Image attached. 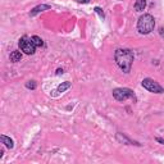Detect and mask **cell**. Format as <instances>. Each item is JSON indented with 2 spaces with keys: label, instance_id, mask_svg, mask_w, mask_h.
Masks as SVG:
<instances>
[{
  "label": "cell",
  "instance_id": "obj_4",
  "mask_svg": "<svg viewBox=\"0 0 164 164\" xmlns=\"http://www.w3.org/2000/svg\"><path fill=\"white\" fill-rule=\"evenodd\" d=\"M18 46L21 49V51H23L27 55H32V54H35V51H36V45L33 44L32 39H28L26 36L22 37V39H19Z\"/></svg>",
  "mask_w": 164,
  "mask_h": 164
},
{
  "label": "cell",
  "instance_id": "obj_2",
  "mask_svg": "<svg viewBox=\"0 0 164 164\" xmlns=\"http://www.w3.org/2000/svg\"><path fill=\"white\" fill-rule=\"evenodd\" d=\"M155 27V18L151 14H142L137 21V31L141 35H147L154 31Z\"/></svg>",
  "mask_w": 164,
  "mask_h": 164
},
{
  "label": "cell",
  "instance_id": "obj_15",
  "mask_svg": "<svg viewBox=\"0 0 164 164\" xmlns=\"http://www.w3.org/2000/svg\"><path fill=\"white\" fill-rule=\"evenodd\" d=\"M77 2L80 3V4H87V3L91 2V0H77Z\"/></svg>",
  "mask_w": 164,
  "mask_h": 164
},
{
  "label": "cell",
  "instance_id": "obj_11",
  "mask_svg": "<svg viewBox=\"0 0 164 164\" xmlns=\"http://www.w3.org/2000/svg\"><path fill=\"white\" fill-rule=\"evenodd\" d=\"M117 139H118L119 141H122V142L124 141V142H127V144H131V145H133V144H135V145H139L137 142H132L131 140H128V139H127V137L124 136V135H123V136H122V133H117Z\"/></svg>",
  "mask_w": 164,
  "mask_h": 164
},
{
  "label": "cell",
  "instance_id": "obj_10",
  "mask_svg": "<svg viewBox=\"0 0 164 164\" xmlns=\"http://www.w3.org/2000/svg\"><path fill=\"white\" fill-rule=\"evenodd\" d=\"M69 87H71V82H63V83H60L59 86H58V89H56V92H59V94H62V92L67 91Z\"/></svg>",
  "mask_w": 164,
  "mask_h": 164
},
{
  "label": "cell",
  "instance_id": "obj_8",
  "mask_svg": "<svg viewBox=\"0 0 164 164\" xmlns=\"http://www.w3.org/2000/svg\"><path fill=\"white\" fill-rule=\"evenodd\" d=\"M9 59L13 63H18V62H21V59H22V53H21L19 50H14V51L10 53Z\"/></svg>",
  "mask_w": 164,
  "mask_h": 164
},
{
  "label": "cell",
  "instance_id": "obj_14",
  "mask_svg": "<svg viewBox=\"0 0 164 164\" xmlns=\"http://www.w3.org/2000/svg\"><path fill=\"white\" fill-rule=\"evenodd\" d=\"M95 12L99 14V16H100V18H101V19H104V18H105L104 12H103V9H101V8H99V6H95Z\"/></svg>",
  "mask_w": 164,
  "mask_h": 164
},
{
  "label": "cell",
  "instance_id": "obj_17",
  "mask_svg": "<svg viewBox=\"0 0 164 164\" xmlns=\"http://www.w3.org/2000/svg\"><path fill=\"white\" fill-rule=\"evenodd\" d=\"M63 73V69H58L56 71V74H62Z\"/></svg>",
  "mask_w": 164,
  "mask_h": 164
},
{
  "label": "cell",
  "instance_id": "obj_3",
  "mask_svg": "<svg viewBox=\"0 0 164 164\" xmlns=\"http://www.w3.org/2000/svg\"><path fill=\"white\" fill-rule=\"evenodd\" d=\"M113 96L118 101H124L127 99H135V92L127 87H117L113 90Z\"/></svg>",
  "mask_w": 164,
  "mask_h": 164
},
{
  "label": "cell",
  "instance_id": "obj_16",
  "mask_svg": "<svg viewBox=\"0 0 164 164\" xmlns=\"http://www.w3.org/2000/svg\"><path fill=\"white\" fill-rule=\"evenodd\" d=\"M155 140H156V141H158V142H160V144H162V145H164V140H163V139H160V137H156Z\"/></svg>",
  "mask_w": 164,
  "mask_h": 164
},
{
  "label": "cell",
  "instance_id": "obj_1",
  "mask_svg": "<svg viewBox=\"0 0 164 164\" xmlns=\"http://www.w3.org/2000/svg\"><path fill=\"white\" fill-rule=\"evenodd\" d=\"M133 53L130 49H118L114 53V60H116L117 66L123 71L124 73H130L131 72V67L133 63Z\"/></svg>",
  "mask_w": 164,
  "mask_h": 164
},
{
  "label": "cell",
  "instance_id": "obj_6",
  "mask_svg": "<svg viewBox=\"0 0 164 164\" xmlns=\"http://www.w3.org/2000/svg\"><path fill=\"white\" fill-rule=\"evenodd\" d=\"M50 8H51V6H50V5H46V4L37 5V6H35V8L31 10L30 16H36L37 13H40V12H44V10H48V9H50Z\"/></svg>",
  "mask_w": 164,
  "mask_h": 164
},
{
  "label": "cell",
  "instance_id": "obj_5",
  "mask_svg": "<svg viewBox=\"0 0 164 164\" xmlns=\"http://www.w3.org/2000/svg\"><path fill=\"white\" fill-rule=\"evenodd\" d=\"M141 85L144 89H146L150 92H154V94H162V92H164V89L156 81H154L153 78H144Z\"/></svg>",
  "mask_w": 164,
  "mask_h": 164
},
{
  "label": "cell",
  "instance_id": "obj_9",
  "mask_svg": "<svg viewBox=\"0 0 164 164\" xmlns=\"http://www.w3.org/2000/svg\"><path fill=\"white\" fill-rule=\"evenodd\" d=\"M133 8H135V10H136V12L145 10V8H146V0H136V3H135Z\"/></svg>",
  "mask_w": 164,
  "mask_h": 164
},
{
  "label": "cell",
  "instance_id": "obj_13",
  "mask_svg": "<svg viewBox=\"0 0 164 164\" xmlns=\"http://www.w3.org/2000/svg\"><path fill=\"white\" fill-rule=\"evenodd\" d=\"M36 86H37V85H36V82H35V81H28L26 83V87L31 89V90H35V89H36Z\"/></svg>",
  "mask_w": 164,
  "mask_h": 164
},
{
  "label": "cell",
  "instance_id": "obj_12",
  "mask_svg": "<svg viewBox=\"0 0 164 164\" xmlns=\"http://www.w3.org/2000/svg\"><path fill=\"white\" fill-rule=\"evenodd\" d=\"M31 39H32V41H33V44L36 45V48H41V46H44V41H42V39H41V37H39V36H32Z\"/></svg>",
  "mask_w": 164,
  "mask_h": 164
},
{
  "label": "cell",
  "instance_id": "obj_7",
  "mask_svg": "<svg viewBox=\"0 0 164 164\" xmlns=\"http://www.w3.org/2000/svg\"><path fill=\"white\" fill-rule=\"evenodd\" d=\"M0 141H2V144H4L8 149H13L14 147L13 140L10 137H8V136H5V135H2V136H0Z\"/></svg>",
  "mask_w": 164,
  "mask_h": 164
}]
</instances>
